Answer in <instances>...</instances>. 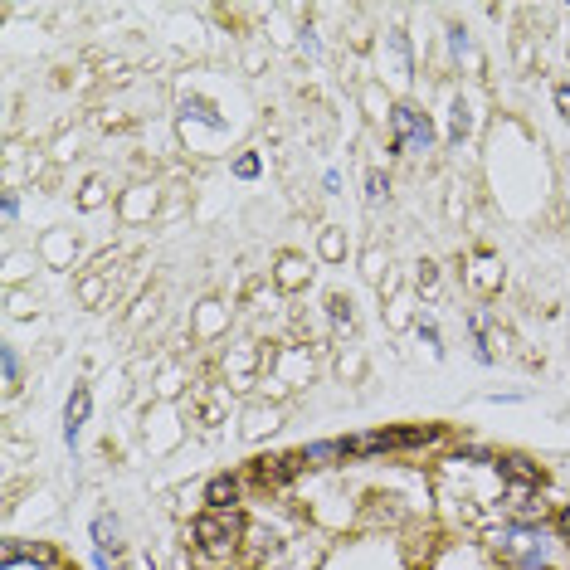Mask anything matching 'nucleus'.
Wrapping results in <instances>:
<instances>
[{
    "label": "nucleus",
    "instance_id": "f257e3e1",
    "mask_svg": "<svg viewBox=\"0 0 570 570\" xmlns=\"http://www.w3.org/2000/svg\"><path fill=\"white\" fill-rule=\"evenodd\" d=\"M239 532H244V517H239L234 507H215V512H205V517L195 522V541H200L210 556H225V551H234Z\"/></svg>",
    "mask_w": 570,
    "mask_h": 570
},
{
    "label": "nucleus",
    "instance_id": "f03ea898",
    "mask_svg": "<svg viewBox=\"0 0 570 570\" xmlns=\"http://www.w3.org/2000/svg\"><path fill=\"white\" fill-rule=\"evenodd\" d=\"M390 127H395V147L400 152H429L434 147V122L410 108V103H400L395 113H390Z\"/></svg>",
    "mask_w": 570,
    "mask_h": 570
},
{
    "label": "nucleus",
    "instance_id": "7ed1b4c3",
    "mask_svg": "<svg viewBox=\"0 0 570 570\" xmlns=\"http://www.w3.org/2000/svg\"><path fill=\"white\" fill-rule=\"evenodd\" d=\"M497 541H502V551H512L522 566H546V561H551V546L536 532H527V527H512V532H502Z\"/></svg>",
    "mask_w": 570,
    "mask_h": 570
},
{
    "label": "nucleus",
    "instance_id": "20e7f679",
    "mask_svg": "<svg viewBox=\"0 0 570 570\" xmlns=\"http://www.w3.org/2000/svg\"><path fill=\"white\" fill-rule=\"evenodd\" d=\"M88 410H93L88 385H74V395H69V405H64V444H78V434H83V424H88Z\"/></svg>",
    "mask_w": 570,
    "mask_h": 570
},
{
    "label": "nucleus",
    "instance_id": "39448f33",
    "mask_svg": "<svg viewBox=\"0 0 570 570\" xmlns=\"http://www.w3.org/2000/svg\"><path fill=\"white\" fill-rule=\"evenodd\" d=\"M20 561H39V566H49L54 551H49V546H20V541H5V546H0V566L15 570Z\"/></svg>",
    "mask_w": 570,
    "mask_h": 570
},
{
    "label": "nucleus",
    "instance_id": "423d86ee",
    "mask_svg": "<svg viewBox=\"0 0 570 570\" xmlns=\"http://www.w3.org/2000/svg\"><path fill=\"white\" fill-rule=\"evenodd\" d=\"M497 468H502V478H512L522 493H532V488H541V473H536L527 458H497Z\"/></svg>",
    "mask_w": 570,
    "mask_h": 570
},
{
    "label": "nucleus",
    "instance_id": "0eeeda50",
    "mask_svg": "<svg viewBox=\"0 0 570 570\" xmlns=\"http://www.w3.org/2000/svg\"><path fill=\"white\" fill-rule=\"evenodd\" d=\"M234 493H239V483H234V478H225V473H220V478H210V488H205V497H210L215 507H229V502H234Z\"/></svg>",
    "mask_w": 570,
    "mask_h": 570
},
{
    "label": "nucleus",
    "instance_id": "6e6552de",
    "mask_svg": "<svg viewBox=\"0 0 570 570\" xmlns=\"http://www.w3.org/2000/svg\"><path fill=\"white\" fill-rule=\"evenodd\" d=\"M351 454V449H346V444H307V463H332V458H346Z\"/></svg>",
    "mask_w": 570,
    "mask_h": 570
},
{
    "label": "nucleus",
    "instance_id": "1a4fd4ad",
    "mask_svg": "<svg viewBox=\"0 0 570 570\" xmlns=\"http://www.w3.org/2000/svg\"><path fill=\"white\" fill-rule=\"evenodd\" d=\"M186 117H200V122H210V127H215V132H220V127H225V117L215 113V108H210V103H186Z\"/></svg>",
    "mask_w": 570,
    "mask_h": 570
},
{
    "label": "nucleus",
    "instance_id": "9d476101",
    "mask_svg": "<svg viewBox=\"0 0 570 570\" xmlns=\"http://www.w3.org/2000/svg\"><path fill=\"white\" fill-rule=\"evenodd\" d=\"M0 366H5V385L20 380V356H15V346H0Z\"/></svg>",
    "mask_w": 570,
    "mask_h": 570
},
{
    "label": "nucleus",
    "instance_id": "9b49d317",
    "mask_svg": "<svg viewBox=\"0 0 570 570\" xmlns=\"http://www.w3.org/2000/svg\"><path fill=\"white\" fill-rule=\"evenodd\" d=\"M234 176H239V181H254V176H259V156H239V161H234Z\"/></svg>",
    "mask_w": 570,
    "mask_h": 570
},
{
    "label": "nucleus",
    "instance_id": "f8f14e48",
    "mask_svg": "<svg viewBox=\"0 0 570 570\" xmlns=\"http://www.w3.org/2000/svg\"><path fill=\"white\" fill-rule=\"evenodd\" d=\"M380 195H385V176H380V171H371V176H366V200L376 205Z\"/></svg>",
    "mask_w": 570,
    "mask_h": 570
},
{
    "label": "nucleus",
    "instance_id": "ddd939ff",
    "mask_svg": "<svg viewBox=\"0 0 570 570\" xmlns=\"http://www.w3.org/2000/svg\"><path fill=\"white\" fill-rule=\"evenodd\" d=\"M332 317H337V322H346V327H351V303H346V298H332Z\"/></svg>",
    "mask_w": 570,
    "mask_h": 570
},
{
    "label": "nucleus",
    "instance_id": "4468645a",
    "mask_svg": "<svg viewBox=\"0 0 570 570\" xmlns=\"http://www.w3.org/2000/svg\"><path fill=\"white\" fill-rule=\"evenodd\" d=\"M556 108H561V117H570V88H566V83L556 88Z\"/></svg>",
    "mask_w": 570,
    "mask_h": 570
},
{
    "label": "nucleus",
    "instance_id": "2eb2a0df",
    "mask_svg": "<svg viewBox=\"0 0 570 570\" xmlns=\"http://www.w3.org/2000/svg\"><path fill=\"white\" fill-rule=\"evenodd\" d=\"M561 532L570 536V507H566V512H561Z\"/></svg>",
    "mask_w": 570,
    "mask_h": 570
}]
</instances>
